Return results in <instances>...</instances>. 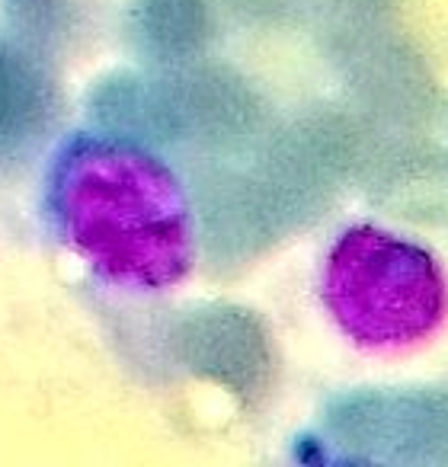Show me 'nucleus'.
I'll return each instance as SVG.
<instances>
[{
  "label": "nucleus",
  "mask_w": 448,
  "mask_h": 467,
  "mask_svg": "<svg viewBox=\"0 0 448 467\" xmlns=\"http://www.w3.org/2000/svg\"><path fill=\"white\" fill-rule=\"evenodd\" d=\"M52 195L68 244L109 282L161 292L193 269V205L151 150L119 138H80L55 170Z\"/></svg>",
  "instance_id": "f257e3e1"
},
{
  "label": "nucleus",
  "mask_w": 448,
  "mask_h": 467,
  "mask_svg": "<svg viewBox=\"0 0 448 467\" xmlns=\"http://www.w3.org/2000/svg\"><path fill=\"white\" fill-rule=\"evenodd\" d=\"M320 307L362 352H407L448 324V273L432 247L375 221L333 237L318 273Z\"/></svg>",
  "instance_id": "f03ea898"
}]
</instances>
